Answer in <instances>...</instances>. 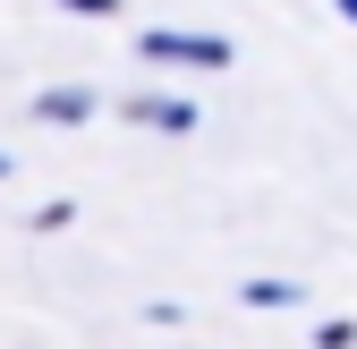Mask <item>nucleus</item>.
Here are the masks:
<instances>
[{
    "instance_id": "f03ea898",
    "label": "nucleus",
    "mask_w": 357,
    "mask_h": 349,
    "mask_svg": "<svg viewBox=\"0 0 357 349\" xmlns=\"http://www.w3.org/2000/svg\"><path fill=\"white\" fill-rule=\"evenodd\" d=\"M128 119H145V128H170V137H188L196 111L188 103H170V94H145V103H128Z\"/></svg>"
},
{
    "instance_id": "20e7f679",
    "label": "nucleus",
    "mask_w": 357,
    "mask_h": 349,
    "mask_svg": "<svg viewBox=\"0 0 357 349\" xmlns=\"http://www.w3.org/2000/svg\"><path fill=\"white\" fill-rule=\"evenodd\" d=\"M315 349H357V324H324V332H315Z\"/></svg>"
},
{
    "instance_id": "7ed1b4c3",
    "label": "nucleus",
    "mask_w": 357,
    "mask_h": 349,
    "mask_svg": "<svg viewBox=\"0 0 357 349\" xmlns=\"http://www.w3.org/2000/svg\"><path fill=\"white\" fill-rule=\"evenodd\" d=\"M94 111V94H77V85H60V94H43V119H85Z\"/></svg>"
},
{
    "instance_id": "423d86ee",
    "label": "nucleus",
    "mask_w": 357,
    "mask_h": 349,
    "mask_svg": "<svg viewBox=\"0 0 357 349\" xmlns=\"http://www.w3.org/2000/svg\"><path fill=\"white\" fill-rule=\"evenodd\" d=\"M340 17H349V26H357V0H340Z\"/></svg>"
},
{
    "instance_id": "39448f33",
    "label": "nucleus",
    "mask_w": 357,
    "mask_h": 349,
    "mask_svg": "<svg viewBox=\"0 0 357 349\" xmlns=\"http://www.w3.org/2000/svg\"><path fill=\"white\" fill-rule=\"evenodd\" d=\"M60 9H77V17H111L119 0H60Z\"/></svg>"
},
{
    "instance_id": "f257e3e1",
    "label": "nucleus",
    "mask_w": 357,
    "mask_h": 349,
    "mask_svg": "<svg viewBox=\"0 0 357 349\" xmlns=\"http://www.w3.org/2000/svg\"><path fill=\"white\" fill-rule=\"evenodd\" d=\"M145 60H188V68H230V43L221 34H145Z\"/></svg>"
}]
</instances>
